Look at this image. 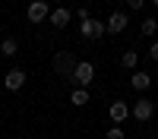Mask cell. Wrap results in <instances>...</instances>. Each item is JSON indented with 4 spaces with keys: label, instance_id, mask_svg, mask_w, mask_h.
<instances>
[{
    "label": "cell",
    "instance_id": "17",
    "mask_svg": "<svg viewBox=\"0 0 158 139\" xmlns=\"http://www.w3.org/2000/svg\"><path fill=\"white\" fill-rule=\"evenodd\" d=\"M149 54H152V60H158V41H155V44L149 47Z\"/></svg>",
    "mask_w": 158,
    "mask_h": 139
},
{
    "label": "cell",
    "instance_id": "15",
    "mask_svg": "<svg viewBox=\"0 0 158 139\" xmlns=\"http://www.w3.org/2000/svg\"><path fill=\"white\" fill-rule=\"evenodd\" d=\"M108 139H123V126H111V130H108Z\"/></svg>",
    "mask_w": 158,
    "mask_h": 139
},
{
    "label": "cell",
    "instance_id": "11",
    "mask_svg": "<svg viewBox=\"0 0 158 139\" xmlns=\"http://www.w3.org/2000/svg\"><path fill=\"white\" fill-rule=\"evenodd\" d=\"M89 92H85V88H73V92H70V104H76V108H85L89 104Z\"/></svg>",
    "mask_w": 158,
    "mask_h": 139
},
{
    "label": "cell",
    "instance_id": "6",
    "mask_svg": "<svg viewBox=\"0 0 158 139\" xmlns=\"http://www.w3.org/2000/svg\"><path fill=\"white\" fill-rule=\"evenodd\" d=\"M22 85H25V70H19V67L6 70V76H3V88L6 92H19Z\"/></svg>",
    "mask_w": 158,
    "mask_h": 139
},
{
    "label": "cell",
    "instance_id": "8",
    "mask_svg": "<svg viewBox=\"0 0 158 139\" xmlns=\"http://www.w3.org/2000/svg\"><path fill=\"white\" fill-rule=\"evenodd\" d=\"M108 117L114 120V126H123L130 120V104H127V101H114L111 111H108Z\"/></svg>",
    "mask_w": 158,
    "mask_h": 139
},
{
    "label": "cell",
    "instance_id": "14",
    "mask_svg": "<svg viewBox=\"0 0 158 139\" xmlns=\"http://www.w3.org/2000/svg\"><path fill=\"white\" fill-rule=\"evenodd\" d=\"M136 63H139V54H136V51H127V54L120 57V67H127V70H133Z\"/></svg>",
    "mask_w": 158,
    "mask_h": 139
},
{
    "label": "cell",
    "instance_id": "10",
    "mask_svg": "<svg viewBox=\"0 0 158 139\" xmlns=\"http://www.w3.org/2000/svg\"><path fill=\"white\" fill-rule=\"evenodd\" d=\"M130 85H133L136 92H146V88H152V73H146V70H136L133 76H130Z\"/></svg>",
    "mask_w": 158,
    "mask_h": 139
},
{
    "label": "cell",
    "instance_id": "2",
    "mask_svg": "<svg viewBox=\"0 0 158 139\" xmlns=\"http://www.w3.org/2000/svg\"><path fill=\"white\" fill-rule=\"evenodd\" d=\"M152 114H155V104H152L146 95L136 98V101H133V108H130V117L139 120V123H149V120H152Z\"/></svg>",
    "mask_w": 158,
    "mask_h": 139
},
{
    "label": "cell",
    "instance_id": "3",
    "mask_svg": "<svg viewBox=\"0 0 158 139\" xmlns=\"http://www.w3.org/2000/svg\"><path fill=\"white\" fill-rule=\"evenodd\" d=\"M76 57L70 54V51H57V54H54V60H51V67H54L60 76H73V70H76Z\"/></svg>",
    "mask_w": 158,
    "mask_h": 139
},
{
    "label": "cell",
    "instance_id": "1",
    "mask_svg": "<svg viewBox=\"0 0 158 139\" xmlns=\"http://www.w3.org/2000/svg\"><path fill=\"white\" fill-rule=\"evenodd\" d=\"M73 82H76V88H85L89 82H95V63L92 60H79L76 70H73Z\"/></svg>",
    "mask_w": 158,
    "mask_h": 139
},
{
    "label": "cell",
    "instance_id": "9",
    "mask_svg": "<svg viewBox=\"0 0 158 139\" xmlns=\"http://www.w3.org/2000/svg\"><path fill=\"white\" fill-rule=\"evenodd\" d=\"M48 22L54 25V29H67V25H70V10H67V6H51Z\"/></svg>",
    "mask_w": 158,
    "mask_h": 139
},
{
    "label": "cell",
    "instance_id": "7",
    "mask_svg": "<svg viewBox=\"0 0 158 139\" xmlns=\"http://www.w3.org/2000/svg\"><path fill=\"white\" fill-rule=\"evenodd\" d=\"M25 16H29V22H44L48 16H51V6L44 3V0H35V3H29V10H25Z\"/></svg>",
    "mask_w": 158,
    "mask_h": 139
},
{
    "label": "cell",
    "instance_id": "16",
    "mask_svg": "<svg viewBox=\"0 0 158 139\" xmlns=\"http://www.w3.org/2000/svg\"><path fill=\"white\" fill-rule=\"evenodd\" d=\"M127 10H133V13H139V10H146V3H142V0H130V3H127Z\"/></svg>",
    "mask_w": 158,
    "mask_h": 139
},
{
    "label": "cell",
    "instance_id": "5",
    "mask_svg": "<svg viewBox=\"0 0 158 139\" xmlns=\"http://www.w3.org/2000/svg\"><path fill=\"white\" fill-rule=\"evenodd\" d=\"M127 25H130V16H127L123 10H114L111 16H108V22H104V32H111V35H120V32L127 29Z\"/></svg>",
    "mask_w": 158,
    "mask_h": 139
},
{
    "label": "cell",
    "instance_id": "18",
    "mask_svg": "<svg viewBox=\"0 0 158 139\" xmlns=\"http://www.w3.org/2000/svg\"><path fill=\"white\" fill-rule=\"evenodd\" d=\"M0 70H3V63H0Z\"/></svg>",
    "mask_w": 158,
    "mask_h": 139
},
{
    "label": "cell",
    "instance_id": "4",
    "mask_svg": "<svg viewBox=\"0 0 158 139\" xmlns=\"http://www.w3.org/2000/svg\"><path fill=\"white\" fill-rule=\"evenodd\" d=\"M79 35H82L85 41H98V38L104 35V22L89 16V19H82V22H79Z\"/></svg>",
    "mask_w": 158,
    "mask_h": 139
},
{
    "label": "cell",
    "instance_id": "12",
    "mask_svg": "<svg viewBox=\"0 0 158 139\" xmlns=\"http://www.w3.org/2000/svg\"><path fill=\"white\" fill-rule=\"evenodd\" d=\"M0 51H3V57H16L19 54V41L16 38H3V41H0Z\"/></svg>",
    "mask_w": 158,
    "mask_h": 139
},
{
    "label": "cell",
    "instance_id": "13",
    "mask_svg": "<svg viewBox=\"0 0 158 139\" xmlns=\"http://www.w3.org/2000/svg\"><path fill=\"white\" fill-rule=\"evenodd\" d=\"M158 32V19H152V16H146V19H142V35H146V38H152Z\"/></svg>",
    "mask_w": 158,
    "mask_h": 139
}]
</instances>
